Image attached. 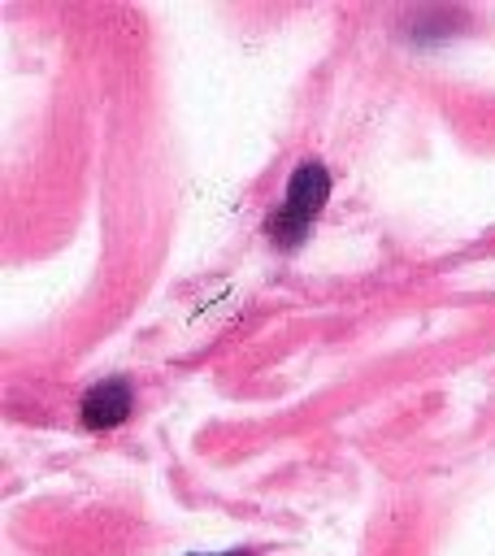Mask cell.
I'll list each match as a JSON object with an SVG mask.
<instances>
[{"instance_id": "cell-1", "label": "cell", "mask_w": 495, "mask_h": 556, "mask_svg": "<svg viewBox=\"0 0 495 556\" xmlns=\"http://www.w3.org/2000/svg\"><path fill=\"white\" fill-rule=\"evenodd\" d=\"M330 200V169L326 161L317 156H300L291 165V178L282 187V200L269 208L265 217V239L278 248V252H295L304 248V239L313 235L321 208Z\"/></svg>"}, {"instance_id": "cell-2", "label": "cell", "mask_w": 495, "mask_h": 556, "mask_svg": "<svg viewBox=\"0 0 495 556\" xmlns=\"http://www.w3.org/2000/svg\"><path fill=\"white\" fill-rule=\"evenodd\" d=\"M135 408V387L126 378H100L78 400V421L87 430H117Z\"/></svg>"}, {"instance_id": "cell-3", "label": "cell", "mask_w": 495, "mask_h": 556, "mask_svg": "<svg viewBox=\"0 0 495 556\" xmlns=\"http://www.w3.org/2000/svg\"><path fill=\"white\" fill-rule=\"evenodd\" d=\"M469 26V13L465 9H412L408 17H404V35L399 39H408V43H443V39H452V35H460Z\"/></svg>"}, {"instance_id": "cell-4", "label": "cell", "mask_w": 495, "mask_h": 556, "mask_svg": "<svg viewBox=\"0 0 495 556\" xmlns=\"http://www.w3.org/2000/svg\"><path fill=\"white\" fill-rule=\"evenodd\" d=\"M191 556H252V547H230V552H191Z\"/></svg>"}]
</instances>
